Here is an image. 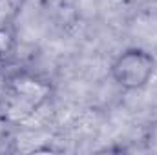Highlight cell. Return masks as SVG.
<instances>
[{"label": "cell", "mask_w": 157, "mask_h": 155, "mask_svg": "<svg viewBox=\"0 0 157 155\" xmlns=\"http://www.w3.org/2000/svg\"><path fill=\"white\" fill-rule=\"evenodd\" d=\"M53 86L48 78L31 71H15L4 80L0 89V117L18 124L35 115L51 99Z\"/></svg>", "instance_id": "1"}, {"label": "cell", "mask_w": 157, "mask_h": 155, "mask_svg": "<svg viewBox=\"0 0 157 155\" xmlns=\"http://www.w3.org/2000/svg\"><path fill=\"white\" fill-rule=\"evenodd\" d=\"M155 68L157 62L152 53L143 47H128L119 53L112 62L110 75L119 88L126 91H135L150 82Z\"/></svg>", "instance_id": "2"}, {"label": "cell", "mask_w": 157, "mask_h": 155, "mask_svg": "<svg viewBox=\"0 0 157 155\" xmlns=\"http://www.w3.org/2000/svg\"><path fill=\"white\" fill-rule=\"evenodd\" d=\"M15 47H17V31H15V28L9 22L0 24V70L7 62V59L13 55Z\"/></svg>", "instance_id": "3"}]
</instances>
